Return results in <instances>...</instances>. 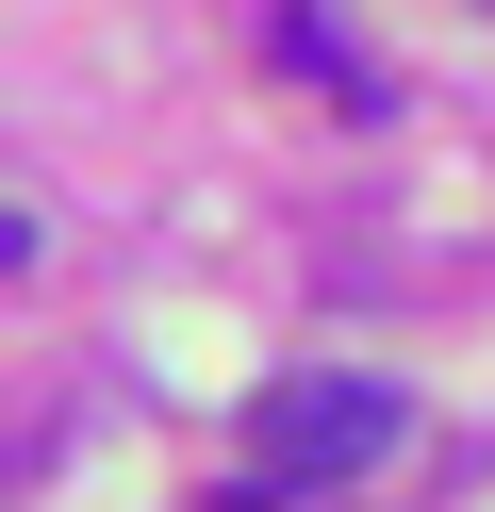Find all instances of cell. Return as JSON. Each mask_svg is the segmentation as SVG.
I'll list each match as a JSON object with an SVG mask.
<instances>
[{"label": "cell", "mask_w": 495, "mask_h": 512, "mask_svg": "<svg viewBox=\"0 0 495 512\" xmlns=\"http://www.w3.org/2000/svg\"><path fill=\"white\" fill-rule=\"evenodd\" d=\"M396 430H413V397L396 380H264L248 397V479H363V463H396Z\"/></svg>", "instance_id": "cell-1"}, {"label": "cell", "mask_w": 495, "mask_h": 512, "mask_svg": "<svg viewBox=\"0 0 495 512\" xmlns=\"http://www.w3.org/2000/svg\"><path fill=\"white\" fill-rule=\"evenodd\" d=\"M0 265H33V232H17V215H0Z\"/></svg>", "instance_id": "cell-2"}]
</instances>
